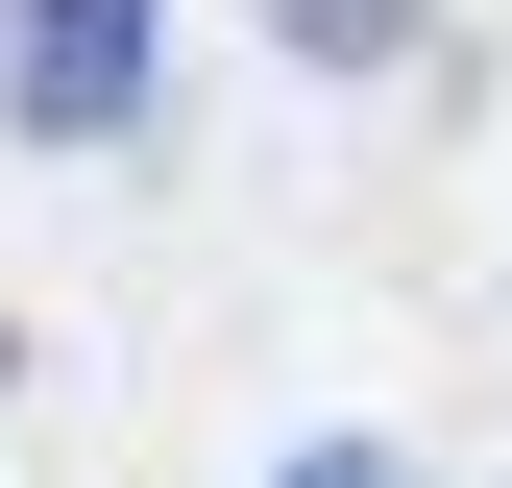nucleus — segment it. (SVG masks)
<instances>
[{
	"label": "nucleus",
	"mask_w": 512,
	"mask_h": 488,
	"mask_svg": "<svg viewBox=\"0 0 512 488\" xmlns=\"http://www.w3.org/2000/svg\"><path fill=\"white\" fill-rule=\"evenodd\" d=\"M171 74V0H0V122L25 147H122Z\"/></svg>",
	"instance_id": "nucleus-1"
},
{
	"label": "nucleus",
	"mask_w": 512,
	"mask_h": 488,
	"mask_svg": "<svg viewBox=\"0 0 512 488\" xmlns=\"http://www.w3.org/2000/svg\"><path fill=\"white\" fill-rule=\"evenodd\" d=\"M269 25L317 49V74H391V49H415V0H269Z\"/></svg>",
	"instance_id": "nucleus-2"
},
{
	"label": "nucleus",
	"mask_w": 512,
	"mask_h": 488,
	"mask_svg": "<svg viewBox=\"0 0 512 488\" xmlns=\"http://www.w3.org/2000/svg\"><path fill=\"white\" fill-rule=\"evenodd\" d=\"M269 488H415V464H391V440H293Z\"/></svg>",
	"instance_id": "nucleus-3"
}]
</instances>
